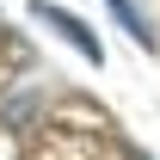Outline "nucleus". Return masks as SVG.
Returning a JSON list of instances; mask_svg holds the SVG:
<instances>
[{"instance_id": "2", "label": "nucleus", "mask_w": 160, "mask_h": 160, "mask_svg": "<svg viewBox=\"0 0 160 160\" xmlns=\"http://www.w3.org/2000/svg\"><path fill=\"white\" fill-rule=\"evenodd\" d=\"M111 12L123 19V31H129V37H136L142 49H154V25H148V12H142L136 0H111Z\"/></svg>"}, {"instance_id": "1", "label": "nucleus", "mask_w": 160, "mask_h": 160, "mask_svg": "<svg viewBox=\"0 0 160 160\" xmlns=\"http://www.w3.org/2000/svg\"><path fill=\"white\" fill-rule=\"evenodd\" d=\"M31 12H37L43 25H56V31H62V37H68V43H74L80 56H92V62H105V49H99V37H92V31H86V25L74 19V12H62V6H49V0H31Z\"/></svg>"}]
</instances>
